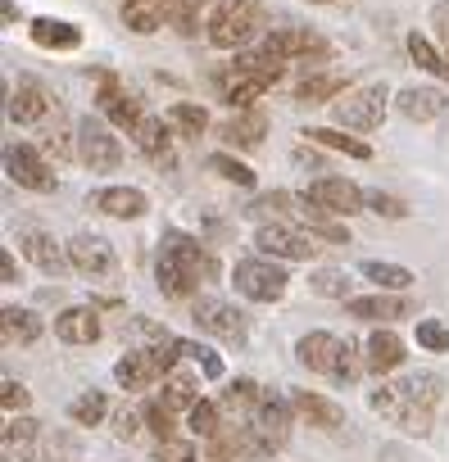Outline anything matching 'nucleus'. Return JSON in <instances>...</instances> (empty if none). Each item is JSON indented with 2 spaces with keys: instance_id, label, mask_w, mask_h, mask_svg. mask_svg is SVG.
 I'll return each mask as SVG.
<instances>
[{
  "instance_id": "4be33fe9",
  "label": "nucleus",
  "mask_w": 449,
  "mask_h": 462,
  "mask_svg": "<svg viewBox=\"0 0 449 462\" xmlns=\"http://www.w3.org/2000/svg\"><path fill=\"white\" fill-rule=\"evenodd\" d=\"M100 114L114 123V127H136L145 114H141V105H136V96H127L114 78H100Z\"/></svg>"
},
{
  "instance_id": "a211bd4d",
  "label": "nucleus",
  "mask_w": 449,
  "mask_h": 462,
  "mask_svg": "<svg viewBox=\"0 0 449 462\" xmlns=\"http://www.w3.org/2000/svg\"><path fill=\"white\" fill-rule=\"evenodd\" d=\"M100 313L91 309V304H78V309H64L60 318H55V336L64 340V345H96L100 340Z\"/></svg>"
},
{
  "instance_id": "412c9836",
  "label": "nucleus",
  "mask_w": 449,
  "mask_h": 462,
  "mask_svg": "<svg viewBox=\"0 0 449 462\" xmlns=\"http://www.w3.org/2000/svg\"><path fill=\"white\" fill-rule=\"evenodd\" d=\"M51 109H55V100L42 82H19V91L10 96V118L23 123V127H37Z\"/></svg>"
},
{
  "instance_id": "72a5a7b5",
  "label": "nucleus",
  "mask_w": 449,
  "mask_h": 462,
  "mask_svg": "<svg viewBox=\"0 0 449 462\" xmlns=\"http://www.w3.org/2000/svg\"><path fill=\"white\" fill-rule=\"evenodd\" d=\"M313 145H327V150H341V154H350V159H372V150L359 141V136H345V132H336V127H309L304 132Z\"/></svg>"
},
{
  "instance_id": "c03bdc74",
  "label": "nucleus",
  "mask_w": 449,
  "mask_h": 462,
  "mask_svg": "<svg viewBox=\"0 0 449 462\" xmlns=\"http://www.w3.org/2000/svg\"><path fill=\"white\" fill-rule=\"evenodd\" d=\"M145 426H150L159 439H173V435H177V412H173L164 399H154V403H145Z\"/></svg>"
},
{
  "instance_id": "39448f33",
  "label": "nucleus",
  "mask_w": 449,
  "mask_h": 462,
  "mask_svg": "<svg viewBox=\"0 0 449 462\" xmlns=\"http://www.w3.org/2000/svg\"><path fill=\"white\" fill-rule=\"evenodd\" d=\"M232 282H237V291H241L246 300H255V304H277V300L286 295V286H291L286 268L273 263L268 254H264V259H241V263L232 268Z\"/></svg>"
},
{
  "instance_id": "a18cd8bd",
  "label": "nucleus",
  "mask_w": 449,
  "mask_h": 462,
  "mask_svg": "<svg viewBox=\"0 0 449 462\" xmlns=\"http://www.w3.org/2000/svg\"><path fill=\"white\" fill-rule=\"evenodd\" d=\"M363 367H368V354H359V345H350V340H345V345H341V363H336V372H332V376L350 385V381H359V376H363Z\"/></svg>"
},
{
  "instance_id": "37998d69",
  "label": "nucleus",
  "mask_w": 449,
  "mask_h": 462,
  "mask_svg": "<svg viewBox=\"0 0 449 462\" xmlns=\"http://www.w3.org/2000/svg\"><path fill=\"white\" fill-rule=\"evenodd\" d=\"M177 354H182V358H195V363H200V372H204L209 381H218V376H222V358H218L213 349H204V345H195V340H177Z\"/></svg>"
},
{
  "instance_id": "e433bc0d",
  "label": "nucleus",
  "mask_w": 449,
  "mask_h": 462,
  "mask_svg": "<svg viewBox=\"0 0 449 462\" xmlns=\"http://www.w3.org/2000/svg\"><path fill=\"white\" fill-rule=\"evenodd\" d=\"M186 426H191V435H195V439H213V435L222 430V408H218V403H209V399H200V403L186 412Z\"/></svg>"
},
{
  "instance_id": "ea45409f",
  "label": "nucleus",
  "mask_w": 449,
  "mask_h": 462,
  "mask_svg": "<svg viewBox=\"0 0 449 462\" xmlns=\"http://www.w3.org/2000/svg\"><path fill=\"white\" fill-rule=\"evenodd\" d=\"M408 55H413V64L417 69H426V73H435V78H449V55H440L426 37H408Z\"/></svg>"
},
{
  "instance_id": "de8ad7c7",
  "label": "nucleus",
  "mask_w": 449,
  "mask_h": 462,
  "mask_svg": "<svg viewBox=\"0 0 449 462\" xmlns=\"http://www.w3.org/2000/svg\"><path fill=\"white\" fill-rule=\"evenodd\" d=\"M309 286H313L318 295H327V300H345L350 277H345V273H336V268H323V273H313V277H309Z\"/></svg>"
},
{
  "instance_id": "a878e982",
  "label": "nucleus",
  "mask_w": 449,
  "mask_h": 462,
  "mask_svg": "<svg viewBox=\"0 0 449 462\" xmlns=\"http://www.w3.org/2000/svg\"><path fill=\"white\" fill-rule=\"evenodd\" d=\"M363 349H368V372H377V376H390V372L404 363V340H399L390 327L372 331Z\"/></svg>"
},
{
  "instance_id": "6ab92c4d",
  "label": "nucleus",
  "mask_w": 449,
  "mask_h": 462,
  "mask_svg": "<svg viewBox=\"0 0 449 462\" xmlns=\"http://www.w3.org/2000/svg\"><path fill=\"white\" fill-rule=\"evenodd\" d=\"M91 208H100V213H109V217H141L145 208H150V199H145V190H136V186H105V190H91Z\"/></svg>"
},
{
  "instance_id": "8fccbe9b",
  "label": "nucleus",
  "mask_w": 449,
  "mask_h": 462,
  "mask_svg": "<svg viewBox=\"0 0 449 462\" xmlns=\"http://www.w3.org/2000/svg\"><path fill=\"white\" fill-rule=\"evenodd\" d=\"M154 457L159 462H204L200 453H195V444H186V439H159V448H154Z\"/></svg>"
},
{
  "instance_id": "20e7f679",
  "label": "nucleus",
  "mask_w": 449,
  "mask_h": 462,
  "mask_svg": "<svg viewBox=\"0 0 449 462\" xmlns=\"http://www.w3.org/2000/svg\"><path fill=\"white\" fill-rule=\"evenodd\" d=\"M177 358H182V354H177V340H173V345L132 349L127 358L114 363V381H118L123 390H150V385H159V381L173 376V363H177Z\"/></svg>"
},
{
  "instance_id": "a19ab883",
  "label": "nucleus",
  "mask_w": 449,
  "mask_h": 462,
  "mask_svg": "<svg viewBox=\"0 0 449 462\" xmlns=\"http://www.w3.org/2000/svg\"><path fill=\"white\" fill-rule=\"evenodd\" d=\"M399 385H404L417 403H426V408H435V403H440V394H444V381H440L435 372H413V376H404Z\"/></svg>"
},
{
  "instance_id": "1a4fd4ad",
  "label": "nucleus",
  "mask_w": 449,
  "mask_h": 462,
  "mask_svg": "<svg viewBox=\"0 0 449 462\" xmlns=\"http://www.w3.org/2000/svg\"><path fill=\"white\" fill-rule=\"evenodd\" d=\"M191 322L218 340H246V313L228 300H195L191 304Z\"/></svg>"
},
{
  "instance_id": "6e6d98bb",
  "label": "nucleus",
  "mask_w": 449,
  "mask_h": 462,
  "mask_svg": "<svg viewBox=\"0 0 449 462\" xmlns=\"http://www.w3.org/2000/svg\"><path fill=\"white\" fill-rule=\"evenodd\" d=\"M309 5H332V0H309Z\"/></svg>"
},
{
  "instance_id": "58836bf2",
  "label": "nucleus",
  "mask_w": 449,
  "mask_h": 462,
  "mask_svg": "<svg viewBox=\"0 0 449 462\" xmlns=\"http://www.w3.org/2000/svg\"><path fill=\"white\" fill-rule=\"evenodd\" d=\"M168 123H173V132H182V136H200V132L209 127V114H204L200 105H191V100H177V105L168 109Z\"/></svg>"
},
{
  "instance_id": "2f4dec72",
  "label": "nucleus",
  "mask_w": 449,
  "mask_h": 462,
  "mask_svg": "<svg viewBox=\"0 0 449 462\" xmlns=\"http://www.w3.org/2000/svg\"><path fill=\"white\" fill-rule=\"evenodd\" d=\"M154 277H159V291H164L168 300H191V295L200 291V282H191V277H186V268H182L173 254H159Z\"/></svg>"
},
{
  "instance_id": "5fc2aeb1",
  "label": "nucleus",
  "mask_w": 449,
  "mask_h": 462,
  "mask_svg": "<svg viewBox=\"0 0 449 462\" xmlns=\"http://www.w3.org/2000/svg\"><path fill=\"white\" fill-rule=\"evenodd\" d=\"M0 282L14 286L19 282V268H14V254H0Z\"/></svg>"
},
{
  "instance_id": "2eb2a0df",
  "label": "nucleus",
  "mask_w": 449,
  "mask_h": 462,
  "mask_svg": "<svg viewBox=\"0 0 449 462\" xmlns=\"http://www.w3.org/2000/svg\"><path fill=\"white\" fill-rule=\"evenodd\" d=\"M168 118H141L136 127H132V141H136V150L154 163V168H173V136H168Z\"/></svg>"
},
{
  "instance_id": "7ed1b4c3",
  "label": "nucleus",
  "mask_w": 449,
  "mask_h": 462,
  "mask_svg": "<svg viewBox=\"0 0 449 462\" xmlns=\"http://www.w3.org/2000/svg\"><path fill=\"white\" fill-rule=\"evenodd\" d=\"M368 408L381 412L386 421H395V426L408 430V435H431V421H435V408L417 403L399 381H381L377 390H368Z\"/></svg>"
},
{
  "instance_id": "3c124183",
  "label": "nucleus",
  "mask_w": 449,
  "mask_h": 462,
  "mask_svg": "<svg viewBox=\"0 0 449 462\" xmlns=\"http://www.w3.org/2000/svg\"><path fill=\"white\" fill-rule=\"evenodd\" d=\"M28 403H33V394H28V385H23V381H14V376H10L5 385H0V408H5L10 417H14V412H23Z\"/></svg>"
},
{
  "instance_id": "bb28decb",
  "label": "nucleus",
  "mask_w": 449,
  "mask_h": 462,
  "mask_svg": "<svg viewBox=\"0 0 449 462\" xmlns=\"http://www.w3.org/2000/svg\"><path fill=\"white\" fill-rule=\"evenodd\" d=\"M264 399H268V394H264L255 381H246V376H241V381H232V385H228V394H222V403H218V408L228 412L232 421H250V417H255V408H259Z\"/></svg>"
},
{
  "instance_id": "f8f14e48",
  "label": "nucleus",
  "mask_w": 449,
  "mask_h": 462,
  "mask_svg": "<svg viewBox=\"0 0 449 462\" xmlns=\"http://www.w3.org/2000/svg\"><path fill=\"white\" fill-rule=\"evenodd\" d=\"M304 195H309L323 213H332V217H350V213L368 208V204H363V190H359L354 181H345V177H318Z\"/></svg>"
},
{
  "instance_id": "603ef678",
  "label": "nucleus",
  "mask_w": 449,
  "mask_h": 462,
  "mask_svg": "<svg viewBox=\"0 0 449 462\" xmlns=\"http://www.w3.org/2000/svg\"><path fill=\"white\" fill-rule=\"evenodd\" d=\"M141 421H145V412L118 408V412H114V435H118V439H136V435H141Z\"/></svg>"
},
{
  "instance_id": "09e8293b",
  "label": "nucleus",
  "mask_w": 449,
  "mask_h": 462,
  "mask_svg": "<svg viewBox=\"0 0 449 462\" xmlns=\"http://www.w3.org/2000/svg\"><path fill=\"white\" fill-rule=\"evenodd\" d=\"M37 430H42V426H37L33 417L14 412V417H10V426H5V453H10L14 444H33V439H37Z\"/></svg>"
},
{
  "instance_id": "79ce46f5",
  "label": "nucleus",
  "mask_w": 449,
  "mask_h": 462,
  "mask_svg": "<svg viewBox=\"0 0 449 462\" xmlns=\"http://www.w3.org/2000/svg\"><path fill=\"white\" fill-rule=\"evenodd\" d=\"M363 204H368V213H377V217H390V222L408 217V204H404L399 195H386V190H363Z\"/></svg>"
},
{
  "instance_id": "0eeeda50",
  "label": "nucleus",
  "mask_w": 449,
  "mask_h": 462,
  "mask_svg": "<svg viewBox=\"0 0 449 462\" xmlns=\"http://www.w3.org/2000/svg\"><path fill=\"white\" fill-rule=\"evenodd\" d=\"M291 399H264L259 408H255V417H250V435H255V444H259V457H273L286 439H291Z\"/></svg>"
},
{
  "instance_id": "864d4df0",
  "label": "nucleus",
  "mask_w": 449,
  "mask_h": 462,
  "mask_svg": "<svg viewBox=\"0 0 449 462\" xmlns=\"http://www.w3.org/2000/svg\"><path fill=\"white\" fill-rule=\"evenodd\" d=\"M46 150H51L55 159H73V154H78V145L69 141V132H64V127H55V132L46 136Z\"/></svg>"
},
{
  "instance_id": "c756f323",
  "label": "nucleus",
  "mask_w": 449,
  "mask_h": 462,
  "mask_svg": "<svg viewBox=\"0 0 449 462\" xmlns=\"http://www.w3.org/2000/svg\"><path fill=\"white\" fill-rule=\"evenodd\" d=\"M33 42L46 46V51H78L82 46V32L64 19H37L33 23Z\"/></svg>"
},
{
  "instance_id": "f257e3e1",
  "label": "nucleus",
  "mask_w": 449,
  "mask_h": 462,
  "mask_svg": "<svg viewBox=\"0 0 449 462\" xmlns=\"http://www.w3.org/2000/svg\"><path fill=\"white\" fill-rule=\"evenodd\" d=\"M264 23V5L259 0H218L213 5V19H209V42L218 51H237L246 46Z\"/></svg>"
},
{
  "instance_id": "cd10ccee",
  "label": "nucleus",
  "mask_w": 449,
  "mask_h": 462,
  "mask_svg": "<svg viewBox=\"0 0 449 462\" xmlns=\"http://www.w3.org/2000/svg\"><path fill=\"white\" fill-rule=\"evenodd\" d=\"M0 336H5V345H33L42 336V318L33 309H0Z\"/></svg>"
},
{
  "instance_id": "49530a36",
  "label": "nucleus",
  "mask_w": 449,
  "mask_h": 462,
  "mask_svg": "<svg viewBox=\"0 0 449 462\" xmlns=\"http://www.w3.org/2000/svg\"><path fill=\"white\" fill-rule=\"evenodd\" d=\"M417 345H422L426 354H449V327L435 322V318L417 322Z\"/></svg>"
},
{
  "instance_id": "473e14b6",
  "label": "nucleus",
  "mask_w": 449,
  "mask_h": 462,
  "mask_svg": "<svg viewBox=\"0 0 449 462\" xmlns=\"http://www.w3.org/2000/svg\"><path fill=\"white\" fill-rule=\"evenodd\" d=\"M359 273H363L372 286H381V291H408V286H413V273H408V268H399V263L363 259V263H359Z\"/></svg>"
},
{
  "instance_id": "4c0bfd02",
  "label": "nucleus",
  "mask_w": 449,
  "mask_h": 462,
  "mask_svg": "<svg viewBox=\"0 0 449 462\" xmlns=\"http://www.w3.org/2000/svg\"><path fill=\"white\" fill-rule=\"evenodd\" d=\"M209 172H218L222 181H232V186H255V168L250 163H241L237 154H209Z\"/></svg>"
},
{
  "instance_id": "ddd939ff",
  "label": "nucleus",
  "mask_w": 449,
  "mask_h": 462,
  "mask_svg": "<svg viewBox=\"0 0 449 462\" xmlns=\"http://www.w3.org/2000/svg\"><path fill=\"white\" fill-rule=\"evenodd\" d=\"M264 51L268 55H277V60H309V55H327V42L318 37V32H309V28H273L268 37H264Z\"/></svg>"
},
{
  "instance_id": "c9c22d12",
  "label": "nucleus",
  "mask_w": 449,
  "mask_h": 462,
  "mask_svg": "<svg viewBox=\"0 0 449 462\" xmlns=\"http://www.w3.org/2000/svg\"><path fill=\"white\" fill-rule=\"evenodd\" d=\"M105 412H109V399H105L100 390H87V394H78V399L69 403V417H73L78 426H100Z\"/></svg>"
},
{
  "instance_id": "f03ea898",
  "label": "nucleus",
  "mask_w": 449,
  "mask_h": 462,
  "mask_svg": "<svg viewBox=\"0 0 449 462\" xmlns=\"http://www.w3.org/2000/svg\"><path fill=\"white\" fill-rule=\"evenodd\" d=\"M386 105H390V91L381 82H363V87H350L332 100V118L345 132H377L386 118Z\"/></svg>"
},
{
  "instance_id": "9d476101",
  "label": "nucleus",
  "mask_w": 449,
  "mask_h": 462,
  "mask_svg": "<svg viewBox=\"0 0 449 462\" xmlns=\"http://www.w3.org/2000/svg\"><path fill=\"white\" fill-rule=\"evenodd\" d=\"M69 259H73V268H78L82 277H91V282L118 273V254H114V245H109L105 236H96V231H82V236H73Z\"/></svg>"
},
{
  "instance_id": "4468645a",
  "label": "nucleus",
  "mask_w": 449,
  "mask_h": 462,
  "mask_svg": "<svg viewBox=\"0 0 449 462\" xmlns=\"http://www.w3.org/2000/svg\"><path fill=\"white\" fill-rule=\"evenodd\" d=\"M345 313L363 322H399V318H413L417 309L408 295H359V300H345Z\"/></svg>"
},
{
  "instance_id": "9b49d317",
  "label": "nucleus",
  "mask_w": 449,
  "mask_h": 462,
  "mask_svg": "<svg viewBox=\"0 0 449 462\" xmlns=\"http://www.w3.org/2000/svg\"><path fill=\"white\" fill-rule=\"evenodd\" d=\"M5 172H10V181H19L23 190H37V195H51V190H55L51 163H46L37 150H28V145H10V150H5Z\"/></svg>"
},
{
  "instance_id": "f3484780",
  "label": "nucleus",
  "mask_w": 449,
  "mask_h": 462,
  "mask_svg": "<svg viewBox=\"0 0 449 462\" xmlns=\"http://www.w3.org/2000/svg\"><path fill=\"white\" fill-rule=\"evenodd\" d=\"M444 105H449V96H444L440 87H404V91L395 96V109H399L408 123H431V118L444 114Z\"/></svg>"
},
{
  "instance_id": "dca6fc26",
  "label": "nucleus",
  "mask_w": 449,
  "mask_h": 462,
  "mask_svg": "<svg viewBox=\"0 0 449 462\" xmlns=\"http://www.w3.org/2000/svg\"><path fill=\"white\" fill-rule=\"evenodd\" d=\"M291 408H295L309 426H318V430H341V426H345V408H341L336 399H327V394L291 390Z\"/></svg>"
},
{
  "instance_id": "c85d7f7f",
  "label": "nucleus",
  "mask_w": 449,
  "mask_h": 462,
  "mask_svg": "<svg viewBox=\"0 0 449 462\" xmlns=\"http://www.w3.org/2000/svg\"><path fill=\"white\" fill-rule=\"evenodd\" d=\"M250 213L259 222H291V217H304V199L300 195H286V190H273V195H259L250 204Z\"/></svg>"
},
{
  "instance_id": "7c9ffc66",
  "label": "nucleus",
  "mask_w": 449,
  "mask_h": 462,
  "mask_svg": "<svg viewBox=\"0 0 449 462\" xmlns=\"http://www.w3.org/2000/svg\"><path fill=\"white\" fill-rule=\"evenodd\" d=\"M341 91H350L341 73H313V78H304V82L295 87V100H300V105H332Z\"/></svg>"
},
{
  "instance_id": "5701e85b",
  "label": "nucleus",
  "mask_w": 449,
  "mask_h": 462,
  "mask_svg": "<svg viewBox=\"0 0 449 462\" xmlns=\"http://www.w3.org/2000/svg\"><path fill=\"white\" fill-rule=\"evenodd\" d=\"M268 132V114L264 109H237L228 123L218 127V136L228 141V145H241V150H255Z\"/></svg>"
},
{
  "instance_id": "aec40b11",
  "label": "nucleus",
  "mask_w": 449,
  "mask_h": 462,
  "mask_svg": "<svg viewBox=\"0 0 449 462\" xmlns=\"http://www.w3.org/2000/svg\"><path fill=\"white\" fill-rule=\"evenodd\" d=\"M341 345L345 340H336L332 331H309L300 345H295V358L309 367V372H336V363H341Z\"/></svg>"
},
{
  "instance_id": "423d86ee",
  "label": "nucleus",
  "mask_w": 449,
  "mask_h": 462,
  "mask_svg": "<svg viewBox=\"0 0 449 462\" xmlns=\"http://www.w3.org/2000/svg\"><path fill=\"white\" fill-rule=\"evenodd\" d=\"M255 245H259V254H268V259H286V263H309V259L318 254L313 231L304 236V231L291 226V222H264V226H259V236H255Z\"/></svg>"
},
{
  "instance_id": "393cba45",
  "label": "nucleus",
  "mask_w": 449,
  "mask_h": 462,
  "mask_svg": "<svg viewBox=\"0 0 449 462\" xmlns=\"http://www.w3.org/2000/svg\"><path fill=\"white\" fill-rule=\"evenodd\" d=\"M19 245H23V254L42 268V273H51V277H60L73 259H64V250H60V241L51 236V231H23V236H19Z\"/></svg>"
},
{
  "instance_id": "b1692460",
  "label": "nucleus",
  "mask_w": 449,
  "mask_h": 462,
  "mask_svg": "<svg viewBox=\"0 0 449 462\" xmlns=\"http://www.w3.org/2000/svg\"><path fill=\"white\" fill-rule=\"evenodd\" d=\"M164 254H173V259L186 268V277H191V282L213 277V259L204 254V245H200V241H191V236H182V231H168V236H164Z\"/></svg>"
},
{
  "instance_id": "6e6552de",
  "label": "nucleus",
  "mask_w": 449,
  "mask_h": 462,
  "mask_svg": "<svg viewBox=\"0 0 449 462\" xmlns=\"http://www.w3.org/2000/svg\"><path fill=\"white\" fill-rule=\"evenodd\" d=\"M78 159H82L91 172H114V168L123 163V145H118V136H114L105 123L82 118V123H78Z\"/></svg>"
},
{
  "instance_id": "4d7b16f0",
  "label": "nucleus",
  "mask_w": 449,
  "mask_h": 462,
  "mask_svg": "<svg viewBox=\"0 0 449 462\" xmlns=\"http://www.w3.org/2000/svg\"><path fill=\"white\" fill-rule=\"evenodd\" d=\"M28 462H51V457H28Z\"/></svg>"
},
{
  "instance_id": "f704fd0d",
  "label": "nucleus",
  "mask_w": 449,
  "mask_h": 462,
  "mask_svg": "<svg viewBox=\"0 0 449 462\" xmlns=\"http://www.w3.org/2000/svg\"><path fill=\"white\" fill-rule=\"evenodd\" d=\"M173 412H191L195 403H200V390H195V376H182V372H173L168 381H164V394H159Z\"/></svg>"
}]
</instances>
